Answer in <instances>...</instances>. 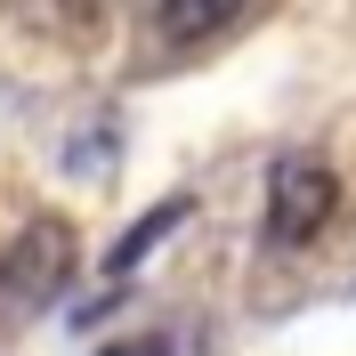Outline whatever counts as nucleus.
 <instances>
[{"label": "nucleus", "instance_id": "1", "mask_svg": "<svg viewBox=\"0 0 356 356\" xmlns=\"http://www.w3.org/2000/svg\"><path fill=\"white\" fill-rule=\"evenodd\" d=\"M332 202H340V178L324 170L316 154H291L267 170V211H259V243L275 251H300L324 235V219H332Z\"/></svg>", "mask_w": 356, "mask_h": 356}, {"label": "nucleus", "instance_id": "4", "mask_svg": "<svg viewBox=\"0 0 356 356\" xmlns=\"http://www.w3.org/2000/svg\"><path fill=\"white\" fill-rule=\"evenodd\" d=\"M186 211H195V202H186V195H170V202H162V211H146V219H138V227H130V235H122V243H113V251H106V275H130V267H138V259H146V251H154V243H162V235H170V227H178V219H186Z\"/></svg>", "mask_w": 356, "mask_h": 356}, {"label": "nucleus", "instance_id": "3", "mask_svg": "<svg viewBox=\"0 0 356 356\" xmlns=\"http://www.w3.org/2000/svg\"><path fill=\"white\" fill-rule=\"evenodd\" d=\"M235 8L243 0H154V24L162 41H211L219 24H235Z\"/></svg>", "mask_w": 356, "mask_h": 356}, {"label": "nucleus", "instance_id": "2", "mask_svg": "<svg viewBox=\"0 0 356 356\" xmlns=\"http://www.w3.org/2000/svg\"><path fill=\"white\" fill-rule=\"evenodd\" d=\"M73 267H81L73 227H65V219H33L17 243H8V259H0V300L33 316V308H49V300L73 284Z\"/></svg>", "mask_w": 356, "mask_h": 356}, {"label": "nucleus", "instance_id": "5", "mask_svg": "<svg viewBox=\"0 0 356 356\" xmlns=\"http://www.w3.org/2000/svg\"><path fill=\"white\" fill-rule=\"evenodd\" d=\"M97 356H170V340H162V332H138V340H113V348H97Z\"/></svg>", "mask_w": 356, "mask_h": 356}]
</instances>
